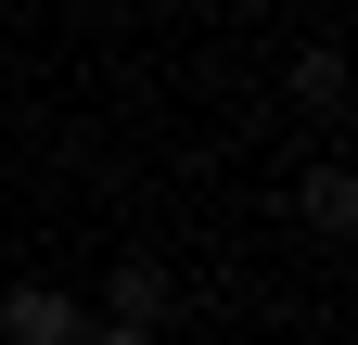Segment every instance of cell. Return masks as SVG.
Listing matches in <instances>:
<instances>
[{
    "instance_id": "cell-3",
    "label": "cell",
    "mask_w": 358,
    "mask_h": 345,
    "mask_svg": "<svg viewBox=\"0 0 358 345\" xmlns=\"http://www.w3.org/2000/svg\"><path fill=\"white\" fill-rule=\"evenodd\" d=\"M294 218L320 230V243H345L358 230V166H307V179H294Z\"/></svg>"
},
{
    "instance_id": "cell-1",
    "label": "cell",
    "mask_w": 358,
    "mask_h": 345,
    "mask_svg": "<svg viewBox=\"0 0 358 345\" xmlns=\"http://www.w3.org/2000/svg\"><path fill=\"white\" fill-rule=\"evenodd\" d=\"M0 332H13V345H77L90 307H77L64 281H13V294H0Z\"/></svg>"
},
{
    "instance_id": "cell-2",
    "label": "cell",
    "mask_w": 358,
    "mask_h": 345,
    "mask_svg": "<svg viewBox=\"0 0 358 345\" xmlns=\"http://www.w3.org/2000/svg\"><path fill=\"white\" fill-rule=\"evenodd\" d=\"M90 320H141V332H166V320H179V281L154 269V256H115V281H103V307H90Z\"/></svg>"
},
{
    "instance_id": "cell-4",
    "label": "cell",
    "mask_w": 358,
    "mask_h": 345,
    "mask_svg": "<svg viewBox=\"0 0 358 345\" xmlns=\"http://www.w3.org/2000/svg\"><path fill=\"white\" fill-rule=\"evenodd\" d=\"M294 103H320V115L345 103V52H333V38H307V52H294Z\"/></svg>"
},
{
    "instance_id": "cell-5",
    "label": "cell",
    "mask_w": 358,
    "mask_h": 345,
    "mask_svg": "<svg viewBox=\"0 0 358 345\" xmlns=\"http://www.w3.org/2000/svg\"><path fill=\"white\" fill-rule=\"evenodd\" d=\"M77 345H166V332H141V320H90Z\"/></svg>"
}]
</instances>
